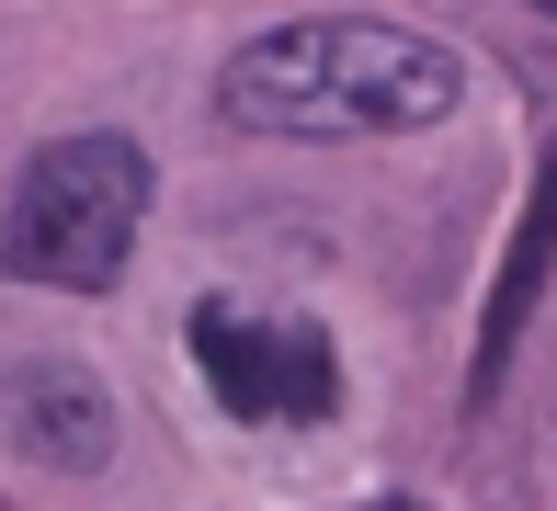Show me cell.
I'll return each instance as SVG.
<instances>
[{
	"label": "cell",
	"mask_w": 557,
	"mask_h": 511,
	"mask_svg": "<svg viewBox=\"0 0 557 511\" xmlns=\"http://www.w3.org/2000/svg\"><path fill=\"white\" fill-rule=\"evenodd\" d=\"M364 511H421V500H364Z\"/></svg>",
	"instance_id": "obj_6"
},
{
	"label": "cell",
	"mask_w": 557,
	"mask_h": 511,
	"mask_svg": "<svg viewBox=\"0 0 557 511\" xmlns=\"http://www.w3.org/2000/svg\"><path fill=\"white\" fill-rule=\"evenodd\" d=\"M148 148L91 125V137H58L23 160L12 204H0V273L12 285H46V296H114L125 250L148 227Z\"/></svg>",
	"instance_id": "obj_2"
},
{
	"label": "cell",
	"mask_w": 557,
	"mask_h": 511,
	"mask_svg": "<svg viewBox=\"0 0 557 511\" xmlns=\"http://www.w3.org/2000/svg\"><path fill=\"white\" fill-rule=\"evenodd\" d=\"M546 262H557V137H546V160H535V194H523L512 250H500V273H490V307H478L467 409H490V398H500V375H512V341H523V319H535V296H546Z\"/></svg>",
	"instance_id": "obj_5"
},
{
	"label": "cell",
	"mask_w": 557,
	"mask_h": 511,
	"mask_svg": "<svg viewBox=\"0 0 557 511\" xmlns=\"http://www.w3.org/2000/svg\"><path fill=\"white\" fill-rule=\"evenodd\" d=\"M535 12H557V0H535Z\"/></svg>",
	"instance_id": "obj_7"
},
{
	"label": "cell",
	"mask_w": 557,
	"mask_h": 511,
	"mask_svg": "<svg viewBox=\"0 0 557 511\" xmlns=\"http://www.w3.org/2000/svg\"><path fill=\"white\" fill-rule=\"evenodd\" d=\"M467 102V58L421 23H273L216 68V114L239 137H308V148H352V137H421Z\"/></svg>",
	"instance_id": "obj_1"
},
{
	"label": "cell",
	"mask_w": 557,
	"mask_h": 511,
	"mask_svg": "<svg viewBox=\"0 0 557 511\" xmlns=\"http://www.w3.org/2000/svg\"><path fill=\"white\" fill-rule=\"evenodd\" d=\"M194 364H206V398L227 421H262V432H308L342 409V352L308 319H250V307L206 296L194 307Z\"/></svg>",
	"instance_id": "obj_3"
},
{
	"label": "cell",
	"mask_w": 557,
	"mask_h": 511,
	"mask_svg": "<svg viewBox=\"0 0 557 511\" xmlns=\"http://www.w3.org/2000/svg\"><path fill=\"white\" fill-rule=\"evenodd\" d=\"M0 432H12V454H35L58 477H103L114 466V398H103V375L81 352H23L0 375Z\"/></svg>",
	"instance_id": "obj_4"
}]
</instances>
